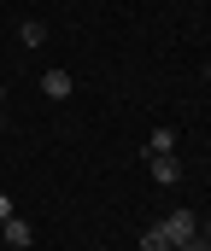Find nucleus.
<instances>
[{
	"label": "nucleus",
	"mask_w": 211,
	"mask_h": 251,
	"mask_svg": "<svg viewBox=\"0 0 211 251\" xmlns=\"http://www.w3.org/2000/svg\"><path fill=\"white\" fill-rule=\"evenodd\" d=\"M141 251H170V240H164L158 228H147V234H141Z\"/></svg>",
	"instance_id": "0eeeda50"
},
{
	"label": "nucleus",
	"mask_w": 211,
	"mask_h": 251,
	"mask_svg": "<svg viewBox=\"0 0 211 251\" xmlns=\"http://www.w3.org/2000/svg\"><path fill=\"white\" fill-rule=\"evenodd\" d=\"M206 82H211V64H206Z\"/></svg>",
	"instance_id": "f8f14e48"
},
{
	"label": "nucleus",
	"mask_w": 211,
	"mask_h": 251,
	"mask_svg": "<svg viewBox=\"0 0 211 251\" xmlns=\"http://www.w3.org/2000/svg\"><path fill=\"white\" fill-rule=\"evenodd\" d=\"M70 88H76L70 70H47V76H41V94H47V100H70Z\"/></svg>",
	"instance_id": "20e7f679"
},
{
	"label": "nucleus",
	"mask_w": 211,
	"mask_h": 251,
	"mask_svg": "<svg viewBox=\"0 0 211 251\" xmlns=\"http://www.w3.org/2000/svg\"><path fill=\"white\" fill-rule=\"evenodd\" d=\"M147 176H152L158 187H176V181H182V164H176V152H170V158H147Z\"/></svg>",
	"instance_id": "f03ea898"
},
{
	"label": "nucleus",
	"mask_w": 211,
	"mask_h": 251,
	"mask_svg": "<svg viewBox=\"0 0 211 251\" xmlns=\"http://www.w3.org/2000/svg\"><path fill=\"white\" fill-rule=\"evenodd\" d=\"M200 234H206V240H211V216H206V222H200Z\"/></svg>",
	"instance_id": "9d476101"
},
{
	"label": "nucleus",
	"mask_w": 211,
	"mask_h": 251,
	"mask_svg": "<svg viewBox=\"0 0 211 251\" xmlns=\"http://www.w3.org/2000/svg\"><path fill=\"white\" fill-rule=\"evenodd\" d=\"M152 228H158L170 246H182V240H194V234H200V216H194V210H170V216H158Z\"/></svg>",
	"instance_id": "f257e3e1"
},
{
	"label": "nucleus",
	"mask_w": 211,
	"mask_h": 251,
	"mask_svg": "<svg viewBox=\"0 0 211 251\" xmlns=\"http://www.w3.org/2000/svg\"><path fill=\"white\" fill-rule=\"evenodd\" d=\"M182 251H211V240H206V234H194V240H182Z\"/></svg>",
	"instance_id": "6e6552de"
},
{
	"label": "nucleus",
	"mask_w": 211,
	"mask_h": 251,
	"mask_svg": "<svg viewBox=\"0 0 211 251\" xmlns=\"http://www.w3.org/2000/svg\"><path fill=\"white\" fill-rule=\"evenodd\" d=\"M6 216H12V199H6V193H0V222H6Z\"/></svg>",
	"instance_id": "1a4fd4ad"
},
{
	"label": "nucleus",
	"mask_w": 211,
	"mask_h": 251,
	"mask_svg": "<svg viewBox=\"0 0 211 251\" xmlns=\"http://www.w3.org/2000/svg\"><path fill=\"white\" fill-rule=\"evenodd\" d=\"M0 234H6V246H12V251H24V246H30V240H35V228H30V222H24L18 210H12V216L0 222Z\"/></svg>",
	"instance_id": "7ed1b4c3"
},
{
	"label": "nucleus",
	"mask_w": 211,
	"mask_h": 251,
	"mask_svg": "<svg viewBox=\"0 0 211 251\" xmlns=\"http://www.w3.org/2000/svg\"><path fill=\"white\" fill-rule=\"evenodd\" d=\"M0 105H6V88H0Z\"/></svg>",
	"instance_id": "9b49d317"
},
{
	"label": "nucleus",
	"mask_w": 211,
	"mask_h": 251,
	"mask_svg": "<svg viewBox=\"0 0 211 251\" xmlns=\"http://www.w3.org/2000/svg\"><path fill=\"white\" fill-rule=\"evenodd\" d=\"M170 251H182V246H170Z\"/></svg>",
	"instance_id": "ddd939ff"
},
{
	"label": "nucleus",
	"mask_w": 211,
	"mask_h": 251,
	"mask_svg": "<svg viewBox=\"0 0 211 251\" xmlns=\"http://www.w3.org/2000/svg\"><path fill=\"white\" fill-rule=\"evenodd\" d=\"M176 152V128H152L147 134V158H170Z\"/></svg>",
	"instance_id": "39448f33"
},
{
	"label": "nucleus",
	"mask_w": 211,
	"mask_h": 251,
	"mask_svg": "<svg viewBox=\"0 0 211 251\" xmlns=\"http://www.w3.org/2000/svg\"><path fill=\"white\" fill-rule=\"evenodd\" d=\"M18 41H24V47H41V41H47V24H41V18H24V24H18Z\"/></svg>",
	"instance_id": "423d86ee"
}]
</instances>
